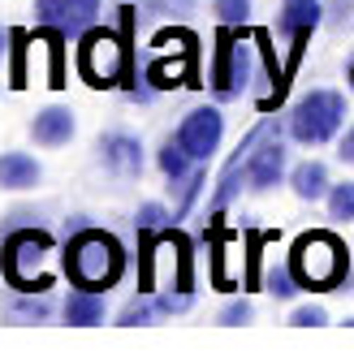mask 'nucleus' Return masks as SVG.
I'll return each instance as SVG.
<instances>
[{
	"instance_id": "412c9836",
	"label": "nucleus",
	"mask_w": 354,
	"mask_h": 362,
	"mask_svg": "<svg viewBox=\"0 0 354 362\" xmlns=\"http://www.w3.org/2000/svg\"><path fill=\"white\" fill-rule=\"evenodd\" d=\"M164 220H169V211H164L160 203H143L139 216H135V224H139V233H143V238H152L156 229H164Z\"/></svg>"
},
{
	"instance_id": "1a4fd4ad",
	"label": "nucleus",
	"mask_w": 354,
	"mask_h": 362,
	"mask_svg": "<svg viewBox=\"0 0 354 362\" xmlns=\"http://www.w3.org/2000/svg\"><path fill=\"white\" fill-rule=\"evenodd\" d=\"M100 160L121 177L143 173V147H139V139H130V134H104L100 139Z\"/></svg>"
},
{
	"instance_id": "a878e982",
	"label": "nucleus",
	"mask_w": 354,
	"mask_h": 362,
	"mask_svg": "<svg viewBox=\"0 0 354 362\" xmlns=\"http://www.w3.org/2000/svg\"><path fill=\"white\" fill-rule=\"evenodd\" d=\"M350 86H354V65H350Z\"/></svg>"
},
{
	"instance_id": "dca6fc26",
	"label": "nucleus",
	"mask_w": 354,
	"mask_h": 362,
	"mask_svg": "<svg viewBox=\"0 0 354 362\" xmlns=\"http://www.w3.org/2000/svg\"><path fill=\"white\" fill-rule=\"evenodd\" d=\"M160 168H164V177H173V181H186L190 177V156H186V147L182 143H164V151H160Z\"/></svg>"
},
{
	"instance_id": "5701e85b",
	"label": "nucleus",
	"mask_w": 354,
	"mask_h": 362,
	"mask_svg": "<svg viewBox=\"0 0 354 362\" xmlns=\"http://www.w3.org/2000/svg\"><path fill=\"white\" fill-rule=\"evenodd\" d=\"M290 324H298V328H320V324H329V310L324 306H298L290 315Z\"/></svg>"
},
{
	"instance_id": "4468645a",
	"label": "nucleus",
	"mask_w": 354,
	"mask_h": 362,
	"mask_svg": "<svg viewBox=\"0 0 354 362\" xmlns=\"http://www.w3.org/2000/svg\"><path fill=\"white\" fill-rule=\"evenodd\" d=\"M290 186H294V194H298V199L316 203V199H324V194H329V168H324L320 160H307V164H298V168H294Z\"/></svg>"
},
{
	"instance_id": "f257e3e1",
	"label": "nucleus",
	"mask_w": 354,
	"mask_h": 362,
	"mask_svg": "<svg viewBox=\"0 0 354 362\" xmlns=\"http://www.w3.org/2000/svg\"><path fill=\"white\" fill-rule=\"evenodd\" d=\"M65 272L78 289H108L117 285V276L125 272V250L113 233L100 229H82L74 233V242L65 246Z\"/></svg>"
},
{
	"instance_id": "9b49d317",
	"label": "nucleus",
	"mask_w": 354,
	"mask_h": 362,
	"mask_svg": "<svg viewBox=\"0 0 354 362\" xmlns=\"http://www.w3.org/2000/svg\"><path fill=\"white\" fill-rule=\"evenodd\" d=\"M281 173H285V147H281V143H263V147L246 160V181H251L255 190L277 186Z\"/></svg>"
},
{
	"instance_id": "6ab92c4d",
	"label": "nucleus",
	"mask_w": 354,
	"mask_h": 362,
	"mask_svg": "<svg viewBox=\"0 0 354 362\" xmlns=\"http://www.w3.org/2000/svg\"><path fill=\"white\" fill-rule=\"evenodd\" d=\"M48 298H26V302H18L13 310H9V320L13 324H43V320H48Z\"/></svg>"
},
{
	"instance_id": "6e6552de",
	"label": "nucleus",
	"mask_w": 354,
	"mask_h": 362,
	"mask_svg": "<svg viewBox=\"0 0 354 362\" xmlns=\"http://www.w3.org/2000/svg\"><path fill=\"white\" fill-rule=\"evenodd\" d=\"M52 250V238L43 233V229H22V233H9L5 238V276L13 281L22 263H39L43 255Z\"/></svg>"
},
{
	"instance_id": "9d476101",
	"label": "nucleus",
	"mask_w": 354,
	"mask_h": 362,
	"mask_svg": "<svg viewBox=\"0 0 354 362\" xmlns=\"http://www.w3.org/2000/svg\"><path fill=\"white\" fill-rule=\"evenodd\" d=\"M320 13H324L320 0H285L281 13H277V30L285 39H307L320 26Z\"/></svg>"
},
{
	"instance_id": "f8f14e48",
	"label": "nucleus",
	"mask_w": 354,
	"mask_h": 362,
	"mask_svg": "<svg viewBox=\"0 0 354 362\" xmlns=\"http://www.w3.org/2000/svg\"><path fill=\"white\" fill-rule=\"evenodd\" d=\"M30 134H35L39 147H65V143L74 139V112H69V108H43V112L35 117Z\"/></svg>"
},
{
	"instance_id": "20e7f679",
	"label": "nucleus",
	"mask_w": 354,
	"mask_h": 362,
	"mask_svg": "<svg viewBox=\"0 0 354 362\" xmlns=\"http://www.w3.org/2000/svg\"><path fill=\"white\" fill-rule=\"evenodd\" d=\"M121 61H125L121 39L108 35V30H91L82 39V48H78V69L91 86H113L117 74H121Z\"/></svg>"
},
{
	"instance_id": "4be33fe9",
	"label": "nucleus",
	"mask_w": 354,
	"mask_h": 362,
	"mask_svg": "<svg viewBox=\"0 0 354 362\" xmlns=\"http://www.w3.org/2000/svg\"><path fill=\"white\" fill-rule=\"evenodd\" d=\"M251 315H255V306H251L246 298H238V302H229L225 310H220V324H225V328H238V324H251Z\"/></svg>"
},
{
	"instance_id": "ddd939ff",
	"label": "nucleus",
	"mask_w": 354,
	"mask_h": 362,
	"mask_svg": "<svg viewBox=\"0 0 354 362\" xmlns=\"http://www.w3.org/2000/svg\"><path fill=\"white\" fill-rule=\"evenodd\" d=\"M39 181V164L26 151H5L0 156V186L5 190H30Z\"/></svg>"
},
{
	"instance_id": "423d86ee",
	"label": "nucleus",
	"mask_w": 354,
	"mask_h": 362,
	"mask_svg": "<svg viewBox=\"0 0 354 362\" xmlns=\"http://www.w3.org/2000/svg\"><path fill=\"white\" fill-rule=\"evenodd\" d=\"M246 74H251V48L238 39V35H220V52H216V74H212V86L220 100L238 95L246 86Z\"/></svg>"
},
{
	"instance_id": "393cba45",
	"label": "nucleus",
	"mask_w": 354,
	"mask_h": 362,
	"mask_svg": "<svg viewBox=\"0 0 354 362\" xmlns=\"http://www.w3.org/2000/svg\"><path fill=\"white\" fill-rule=\"evenodd\" d=\"M337 156H341L346 164H354V125L346 129V139H341V147H337Z\"/></svg>"
},
{
	"instance_id": "7ed1b4c3",
	"label": "nucleus",
	"mask_w": 354,
	"mask_h": 362,
	"mask_svg": "<svg viewBox=\"0 0 354 362\" xmlns=\"http://www.w3.org/2000/svg\"><path fill=\"white\" fill-rule=\"evenodd\" d=\"M341 121H346V100L337 95V90H312V95L294 108L290 134H294L298 143L316 147V143H329L333 139V134L341 129Z\"/></svg>"
},
{
	"instance_id": "f3484780",
	"label": "nucleus",
	"mask_w": 354,
	"mask_h": 362,
	"mask_svg": "<svg viewBox=\"0 0 354 362\" xmlns=\"http://www.w3.org/2000/svg\"><path fill=\"white\" fill-rule=\"evenodd\" d=\"M263 285H268V293L277 298V302H290L294 293H298V276L290 267H268V276H263Z\"/></svg>"
},
{
	"instance_id": "0eeeda50",
	"label": "nucleus",
	"mask_w": 354,
	"mask_h": 362,
	"mask_svg": "<svg viewBox=\"0 0 354 362\" xmlns=\"http://www.w3.org/2000/svg\"><path fill=\"white\" fill-rule=\"evenodd\" d=\"M220 134H225V117L216 108H195L182 125H177V143L186 147L190 160H212V151L220 147Z\"/></svg>"
},
{
	"instance_id": "b1692460",
	"label": "nucleus",
	"mask_w": 354,
	"mask_h": 362,
	"mask_svg": "<svg viewBox=\"0 0 354 362\" xmlns=\"http://www.w3.org/2000/svg\"><path fill=\"white\" fill-rule=\"evenodd\" d=\"M156 310H160V306H152V302H130V306L121 310V324H147Z\"/></svg>"
},
{
	"instance_id": "a211bd4d",
	"label": "nucleus",
	"mask_w": 354,
	"mask_h": 362,
	"mask_svg": "<svg viewBox=\"0 0 354 362\" xmlns=\"http://www.w3.org/2000/svg\"><path fill=\"white\" fill-rule=\"evenodd\" d=\"M329 211L333 220H354V181H341L329 190Z\"/></svg>"
},
{
	"instance_id": "2eb2a0df",
	"label": "nucleus",
	"mask_w": 354,
	"mask_h": 362,
	"mask_svg": "<svg viewBox=\"0 0 354 362\" xmlns=\"http://www.w3.org/2000/svg\"><path fill=\"white\" fill-rule=\"evenodd\" d=\"M65 320H69L74 328H91V324H100V320H104V298H100L96 289H78V293H69V302H65Z\"/></svg>"
},
{
	"instance_id": "aec40b11",
	"label": "nucleus",
	"mask_w": 354,
	"mask_h": 362,
	"mask_svg": "<svg viewBox=\"0 0 354 362\" xmlns=\"http://www.w3.org/2000/svg\"><path fill=\"white\" fill-rule=\"evenodd\" d=\"M212 9L225 26H242L246 13H251V0H212Z\"/></svg>"
},
{
	"instance_id": "39448f33",
	"label": "nucleus",
	"mask_w": 354,
	"mask_h": 362,
	"mask_svg": "<svg viewBox=\"0 0 354 362\" xmlns=\"http://www.w3.org/2000/svg\"><path fill=\"white\" fill-rule=\"evenodd\" d=\"M100 18V0H35V22L52 26L57 35H82Z\"/></svg>"
},
{
	"instance_id": "f03ea898",
	"label": "nucleus",
	"mask_w": 354,
	"mask_h": 362,
	"mask_svg": "<svg viewBox=\"0 0 354 362\" xmlns=\"http://www.w3.org/2000/svg\"><path fill=\"white\" fill-rule=\"evenodd\" d=\"M290 272L302 289H337L350 276V250L333 233H302L290 255Z\"/></svg>"
}]
</instances>
